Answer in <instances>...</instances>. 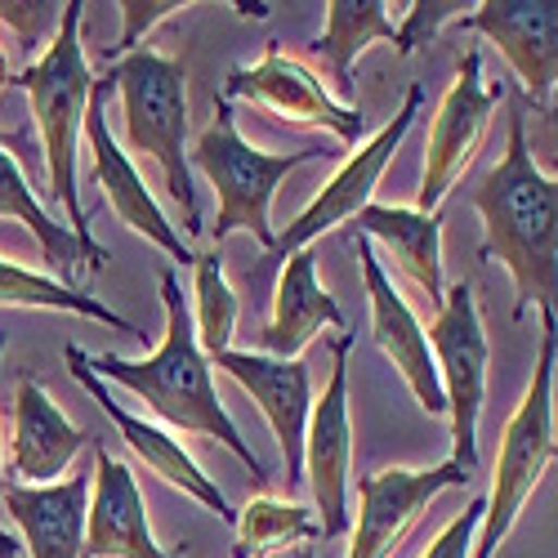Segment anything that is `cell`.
<instances>
[{
    "mask_svg": "<svg viewBox=\"0 0 558 558\" xmlns=\"http://www.w3.org/2000/svg\"><path fill=\"white\" fill-rule=\"evenodd\" d=\"M470 206L483 215V255L514 277V317L532 304L558 317V174L527 148V121H509L500 161L478 179Z\"/></svg>",
    "mask_w": 558,
    "mask_h": 558,
    "instance_id": "6da1fadb",
    "label": "cell"
},
{
    "mask_svg": "<svg viewBox=\"0 0 558 558\" xmlns=\"http://www.w3.org/2000/svg\"><path fill=\"white\" fill-rule=\"evenodd\" d=\"M157 287H161V308H166V336H161L157 353H148V357H117V353L89 357L85 353L89 371H95L99 380H112V385L130 389L170 429L228 447L251 470L255 483H268L264 460L251 451V442L238 434L232 415L223 411V398L215 389V366L197 344L193 308L179 291V277L166 268Z\"/></svg>",
    "mask_w": 558,
    "mask_h": 558,
    "instance_id": "7a4b0ae2",
    "label": "cell"
},
{
    "mask_svg": "<svg viewBox=\"0 0 558 558\" xmlns=\"http://www.w3.org/2000/svg\"><path fill=\"white\" fill-rule=\"evenodd\" d=\"M81 23H85L81 0L63 5L59 32L45 45V54L5 85L23 89L32 104V121L40 134V153H45V174H50V202L63 206V215H68V228L85 255V272H104L108 251L95 242V232H89V219H85V206L76 193V148L85 134L89 99H95V85H99V76L85 63Z\"/></svg>",
    "mask_w": 558,
    "mask_h": 558,
    "instance_id": "3957f363",
    "label": "cell"
},
{
    "mask_svg": "<svg viewBox=\"0 0 558 558\" xmlns=\"http://www.w3.org/2000/svg\"><path fill=\"white\" fill-rule=\"evenodd\" d=\"M108 76L121 95L130 148L157 161L166 193L183 215V228L202 232L193 161H189V72H183L179 59H166L157 50H134L117 59Z\"/></svg>",
    "mask_w": 558,
    "mask_h": 558,
    "instance_id": "277c9868",
    "label": "cell"
},
{
    "mask_svg": "<svg viewBox=\"0 0 558 558\" xmlns=\"http://www.w3.org/2000/svg\"><path fill=\"white\" fill-rule=\"evenodd\" d=\"M554 366H558V317L541 313L536 371H532V385H527L519 411L509 415V425L500 434V451H496V464H492V487H487V500H483V523H478L470 558H496L509 527H514L519 514L527 509V500H532V492L545 474V464L558 460Z\"/></svg>",
    "mask_w": 558,
    "mask_h": 558,
    "instance_id": "5b68a950",
    "label": "cell"
},
{
    "mask_svg": "<svg viewBox=\"0 0 558 558\" xmlns=\"http://www.w3.org/2000/svg\"><path fill=\"white\" fill-rule=\"evenodd\" d=\"M322 153L300 148V153H264L255 144H246L238 117H232V104L219 95L215 99V121L197 134V144L189 148L193 170H202L210 179V189L219 197L215 210V228H210V246L219 251L232 232H251V238L272 255L277 232L268 223L277 183H282L291 170L317 161Z\"/></svg>",
    "mask_w": 558,
    "mask_h": 558,
    "instance_id": "8992f818",
    "label": "cell"
},
{
    "mask_svg": "<svg viewBox=\"0 0 558 558\" xmlns=\"http://www.w3.org/2000/svg\"><path fill=\"white\" fill-rule=\"evenodd\" d=\"M429 349L438 362V380L451 415V460L474 478L478 470V421L487 402V327L478 313V295L470 282H456L434 313L429 327Z\"/></svg>",
    "mask_w": 558,
    "mask_h": 558,
    "instance_id": "52a82bcc",
    "label": "cell"
},
{
    "mask_svg": "<svg viewBox=\"0 0 558 558\" xmlns=\"http://www.w3.org/2000/svg\"><path fill=\"white\" fill-rule=\"evenodd\" d=\"M421 104H425V85L421 81H411L407 85V95H402V108L393 112V121L380 130V134H371L362 148H353L344 157V166L322 183V193L277 232V246H272V259H291L300 251H313V242L322 238V232H331L349 219H357L371 197H376V183L385 174V166L393 161V153L402 148V138L411 134L415 117H421Z\"/></svg>",
    "mask_w": 558,
    "mask_h": 558,
    "instance_id": "ba28073f",
    "label": "cell"
},
{
    "mask_svg": "<svg viewBox=\"0 0 558 558\" xmlns=\"http://www.w3.org/2000/svg\"><path fill=\"white\" fill-rule=\"evenodd\" d=\"M500 99L505 89L483 81V54L478 50L460 54L456 81L442 95L425 138V174H421V197H415L421 215H438V206L464 179V170H470V161L478 157L483 138L492 130V112L500 108Z\"/></svg>",
    "mask_w": 558,
    "mask_h": 558,
    "instance_id": "9c48e42d",
    "label": "cell"
},
{
    "mask_svg": "<svg viewBox=\"0 0 558 558\" xmlns=\"http://www.w3.org/2000/svg\"><path fill=\"white\" fill-rule=\"evenodd\" d=\"M223 99H246L255 108H264L268 117L277 121H291V125H304V130H327L331 138H340L344 148H357V138L366 130V117L362 108L336 99L322 76L291 59L282 45L268 40V50L259 63L251 68H232L228 81H223Z\"/></svg>",
    "mask_w": 558,
    "mask_h": 558,
    "instance_id": "30bf717a",
    "label": "cell"
},
{
    "mask_svg": "<svg viewBox=\"0 0 558 558\" xmlns=\"http://www.w3.org/2000/svg\"><path fill=\"white\" fill-rule=\"evenodd\" d=\"M349 353L353 336L336 340V366L304 429V483L317 505L322 541L349 536V492H353V421H349Z\"/></svg>",
    "mask_w": 558,
    "mask_h": 558,
    "instance_id": "8fae6325",
    "label": "cell"
},
{
    "mask_svg": "<svg viewBox=\"0 0 558 558\" xmlns=\"http://www.w3.org/2000/svg\"><path fill=\"white\" fill-rule=\"evenodd\" d=\"M112 76L104 72L99 85H95V99H89V112H85V148L95 157V174H99V189H104V202L117 210V219L138 232L144 242L161 246L179 268H193L197 264V251L189 246V238H179V228L170 223V215L157 206L153 189L144 183V174L134 170L130 153L117 144V134L108 130V95H112Z\"/></svg>",
    "mask_w": 558,
    "mask_h": 558,
    "instance_id": "7c38bea8",
    "label": "cell"
},
{
    "mask_svg": "<svg viewBox=\"0 0 558 558\" xmlns=\"http://www.w3.org/2000/svg\"><path fill=\"white\" fill-rule=\"evenodd\" d=\"M460 27L487 36L509 59L532 108L558 112V0H483Z\"/></svg>",
    "mask_w": 558,
    "mask_h": 558,
    "instance_id": "4fadbf2b",
    "label": "cell"
},
{
    "mask_svg": "<svg viewBox=\"0 0 558 558\" xmlns=\"http://www.w3.org/2000/svg\"><path fill=\"white\" fill-rule=\"evenodd\" d=\"M470 474L456 460H442L434 470H380L371 478H357V523L349 527V558H389L421 509L447 492L464 487Z\"/></svg>",
    "mask_w": 558,
    "mask_h": 558,
    "instance_id": "5bb4252c",
    "label": "cell"
},
{
    "mask_svg": "<svg viewBox=\"0 0 558 558\" xmlns=\"http://www.w3.org/2000/svg\"><path fill=\"white\" fill-rule=\"evenodd\" d=\"M353 246H357V268H362V282H366V300H371V336H376L380 353L407 380V389L415 393L421 411L425 415H447L438 362H434V349H429V336L421 327V317L411 313L402 291L389 282V272L376 259V246H371L366 238H353Z\"/></svg>",
    "mask_w": 558,
    "mask_h": 558,
    "instance_id": "9a60e30c",
    "label": "cell"
},
{
    "mask_svg": "<svg viewBox=\"0 0 558 558\" xmlns=\"http://www.w3.org/2000/svg\"><path fill=\"white\" fill-rule=\"evenodd\" d=\"M63 362H68V371L81 380V389L95 398L99 407H104V415L117 425V434L125 438V447L148 464V474H157L166 487H179L183 496H193L202 509H210L215 519H223V523H238V514L228 509V500H223V492L215 487V478L202 470V464L189 456V447H183L179 438H170L166 429H157V425H148L144 415H134V411H125L112 393H108V385L89 371V362H85V349H76V344H68L63 349Z\"/></svg>",
    "mask_w": 558,
    "mask_h": 558,
    "instance_id": "2e32d148",
    "label": "cell"
},
{
    "mask_svg": "<svg viewBox=\"0 0 558 558\" xmlns=\"http://www.w3.org/2000/svg\"><path fill=\"white\" fill-rule=\"evenodd\" d=\"M219 371H228L238 380L255 407L264 411V421L282 447L287 460V487L304 483V429H308V411H313V385H308V366L295 357H268V353H238L228 349L210 357Z\"/></svg>",
    "mask_w": 558,
    "mask_h": 558,
    "instance_id": "e0dca14e",
    "label": "cell"
},
{
    "mask_svg": "<svg viewBox=\"0 0 558 558\" xmlns=\"http://www.w3.org/2000/svg\"><path fill=\"white\" fill-rule=\"evenodd\" d=\"M89 442H95V438H89L81 425L68 421L40 380H32V376L19 380V393H14V434H10V447H5V478H14L19 487L63 483V474L72 470V460Z\"/></svg>",
    "mask_w": 558,
    "mask_h": 558,
    "instance_id": "ac0fdd59",
    "label": "cell"
},
{
    "mask_svg": "<svg viewBox=\"0 0 558 558\" xmlns=\"http://www.w3.org/2000/svg\"><path fill=\"white\" fill-rule=\"evenodd\" d=\"M81 558H174L157 545L148 505L134 474L104 442H95V478H89V514H85V549Z\"/></svg>",
    "mask_w": 558,
    "mask_h": 558,
    "instance_id": "d6986e66",
    "label": "cell"
},
{
    "mask_svg": "<svg viewBox=\"0 0 558 558\" xmlns=\"http://www.w3.org/2000/svg\"><path fill=\"white\" fill-rule=\"evenodd\" d=\"M10 519L23 532V549L32 558H81L85 549V514H89V478L72 474L50 487L0 483Z\"/></svg>",
    "mask_w": 558,
    "mask_h": 558,
    "instance_id": "ffe728a7",
    "label": "cell"
},
{
    "mask_svg": "<svg viewBox=\"0 0 558 558\" xmlns=\"http://www.w3.org/2000/svg\"><path fill=\"white\" fill-rule=\"evenodd\" d=\"M349 238H366L380 242L389 251V259L398 264V272L429 300V308L438 313L447 291H442V210L438 215H421L415 206H380L371 202L357 219Z\"/></svg>",
    "mask_w": 558,
    "mask_h": 558,
    "instance_id": "44dd1931",
    "label": "cell"
},
{
    "mask_svg": "<svg viewBox=\"0 0 558 558\" xmlns=\"http://www.w3.org/2000/svg\"><path fill=\"white\" fill-rule=\"evenodd\" d=\"M340 327H344V313H340L336 295L317 282L313 251L291 255L282 277H277L272 317H268V327L259 331V353L295 362L322 331H340Z\"/></svg>",
    "mask_w": 558,
    "mask_h": 558,
    "instance_id": "7402d4cb",
    "label": "cell"
},
{
    "mask_svg": "<svg viewBox=\"0 0 558 558\" xmlns=\"http://www.w3.org/2000/svg\"><path fill=\"white\" fill-rule=\"evenodd\" d=\"M0 219L23 223L32 238H36V246H40V264L54 272V282L72 287L68 277H76V268H85L81 242L72 238V228H68V223H59L50 210L36 202L27 174L19 170V161H14V153H10L5 144H0Z\"/></svg>",
    "mask_w": 558,
    "mask_h": 558,
    "instance_id": "603a6c76",
    "label": "cell"
},
{
    "mask_svg": "<svg viewBox=\"0 0 558 558\" xmlns=\"http://www.w3.org/2000/svg\"><path fill=\"white\" fill-rule=\"evenodd\" d=\"M393 36H398V23L389 19L385 0H331L327 5V27H322V36L313 40V50L327 59L340 95H349L357 54L366 50V45L393 40Z\"/></svg>",
    "mask_w": 558,
    "mask_h": 558,
    "instance_id": "cb8c5ba5",
    "label": "cell"
},
{
    "mask_svg": "<svg viewBox=\"0 0 558 558\" xmlns=\"http://www.w3.org/2000/svg\"><path fill=\"white\" fill-rule=\"evenodd\" d=\"M0 308H50V313H81L89 322H104L112 331H125L134 336V327L112 313L108 304H99L89 291H76V287H63L54 282L50 272H32L14 259H0Z\"/></svg>",
    "mask_w": 558,
    "mask_h": 558,
    "instance_id": "d4e9b609",
    "label": "cell"
},
{
    "mask_svg": "<svg viewBox=\"0 0 558 558\" xmlns=\"http://www.w3.org/2000/svg\"><path fill=\"white\" fill-rule=\"evenodd\" d=\"M238 549L232 558H259L268 549H282V545H304V541H322L317 514L287 496H251L238 514Z\"/></svg>",
    "mask_w": 558,
    "mask_h": 558,
    "instance_id": "484cf974",
    "label": "cell"
},
{
    "mask_svg": "<svg viewBox=\"0 0 558 558\" xmlns=\"http://www.w3.org/2000/svg\"><path fill=\"white\" fill-rule=\"evenodd\" d=\"M193 277H197V304H193V327H197V344L206 357H219L228 353L232 344V331H238V295H232L228 277H223V259L215 246L197 251V264H193Z\"/></svg>",
    "mask_w": 558,
    "mask_h": 558,
    "instance_id": "4316f807",
    "label": "cell"
},
{
    "mask_svg": "<svg viewBox=\"0 0 558 558\" xmlns=\"http://www.w3.org/2000/svg\"><path fill=\"white\" fill-rule=\"evenodd\" d=\"M464 10H474V5H464V0H415V5H407V19L398 23V54H415V50H425L429 40H438V32L447 23H460Z\"/></svg>",
    "mask_w": 558,
    "mask_h": 558,
    "instance_id": "83f0119b",
    "label": "cell"
},
{
    "mask_svg": "<svg viewBox=\"0 0 558 558\" xmlns=\"http://www.w3.org/2000/svg\"><path fill=\"white\" fill-rule=\"evenodd\" d=\"M121 19H125V32H121V40L112 45V54L117 59H125V54H134L138 50V40H144L157 23H166L170 14H179V10H193L189 0H121Z\"/></svg>",
    "mask_w": 558,
    "mask_h": 558,
    "instance_id": "f1b7e54d",
    "label": "cell"
},
{
    "mask_svg": "<svg viewBox=\"0 0 558 558\" xmlns=\"http://www.w3.org/2000/svg\"><path fill=\"white\" fill-rule=\"evenodd\" d=\"M478 523H483V500H478V505H470L464 514H456V519H451V523L429 541V549H425L421 558H470V554H474Z\"/></svg>",
    "mask_w": 558,
    "mask_h": 558,
    "instance_id": "f546056e",
    "label": "cell"
},
{
    "mask_svg": "<svg viewBox=\"0 0 558 558\" xmlns=\"http://www.w3.org/2000/svg\"><path fill=\"white\" fill-rule=\"evenodd\" d=\"M59 19H63V5H45V0L40 5H32V0H0V23L14 27L19 40H27V45H36V36L45 27L59 32Z\"/></svg>",
    "mask_w": 558,
    "mask_h": 558,
    "instance_id": "4dcf8cb0",
    "label": "cell"
},
{
    "mask_svg": "<svg viewBox=\"0 0 558 558\" xmlns=\"http://www.w3.org/2000/svg\"><path fill=\"white\" fill-rule=\"evenodd\" d=\"M19 549H23V545H14V536L0 532V558H19Z\"/></svg>",
    "mask_w": 558,
    "mask_h": 558,
    "instance_id": "1f68e13d",
    "label": "cell"
},
{
    "mask_svg": "<svg viewBox=\"0 0 558 558\" xmlns=\"http://www.w3.org/2000/svg\"><path fill=\"white\" fill-rule=\"evenodd\" d=\"M5 344L10 340H5V331H0V357H5ZM0 478H5V442H0Z\"/></svg>",
    "mask_w": 558,
    "mask_h": 558,
    "instance_id": "d6a6232c",
    "label": "cell"
},
{
    "mask_svg": "<svg viewBox=\"0 0 558 558\" xmlns=\"http://www.w3.org/2000/svg\"><path fill=\"white\" fill-rule=\"evenodd\" d=\"M0 85H5V59H0Z\"/></svg>",
    "mask_w": 558,
    "mask_h": 558,
    "instance_id": "836d02e7",
    "label": "cell"
},
{
    "mask_svg": "<svg viewBox=\"0 0 558 558\" xmlns=\"http://www.w3.org/2000/svg\"><path fill=\"white\" fill-rule=\"evenodd\" d=\"M300 558H308V554H300Z\"/></svg>",
    "mask_w": 558,
    "mask_h": 558,
    "instance_id": "e575fe53",
    "label": "cell"
}]
</instances>
